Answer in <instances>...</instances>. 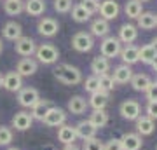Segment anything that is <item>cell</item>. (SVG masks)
I'll use <instances>...</instances> for the list:
<instances>
[{"label":"cell","instance_id":"obj_7","mask_svg":"<svg viewBox=\"0 0 157 150\" xmlns=\"http://www.w3.org/2000/svg\"><path fill=\"white\" fill-rule=\"evenodd\" d=\"M39 100H40V94L35 87H21L17 91V103L25 106V108H32Z\"/></svg>","mask_w":157,"mask_h":150},{"label":"cell","instance_id":"obj_11","mask_svg":"<svg viewBox=\"0 0 157 150\" xmlns=\"http://www.w3.org/2000/svg\"><path fill=\"white\" fill-rule=\"evenodd\" d=\"M119 141H121L122 150H141L143 147V140L138 133H124L119 138Z\"/></svg>","mask_w":157,"mask_h":150},{"label":"cell","instance_id":"obj_38","mask_svg":"<svg viewBox=\"0 0 157 150\" xmlns=\"http://www.w3.org/2000/svg\"><path fill=\"white\" fill-rule=\"evenodd\" d=\"M72 0H54V11L59 12V14H65V12L72 11Z\"/></svg>","mask_w":157,"mask_h":150},{"label":"cell","instance_id":"obj_4","mask_svg":"<svg viewBox=\"0 0 157 150\" xmlns=\"http://www.w3.org/2000/svg\"><path fill=\"white\" fill-rule=\"evenodd\" d=\"M72 47L77 52H89L94 47V37L89 32H77L72 37Z\"/></svg>","mask_w":157,"mask_h":150},{"label":"cell","instance_id":"obj_20","mask_svg":"<svg viewBox=\"0 0 157 150\" xmlns=\"http://www.w3.org/2000/svg\"><path fill=\"white\" fill-rule=\"evenodd\" d=\"M154 131H155V122L152 121L150 117L140 115L136 119V133L140 136H150Z\"/></svg>","mask_w":157,"mask_h":150},{"label":"cell","instance_id":"obj_43","mask_svg":"<svg viewBox=\"0 0 157 150\" xmlns=\"http://www.w3.org/2000/svg\"><path fill=\"white\" fill-rule=\"evenodd\" d=\"M103 150H122V147H121V141L117 138H112L107 143H103Z\"/></svg>","mask_w":157,"mask_h":150},{"label":"cell","instance_id":"obj_34","mask_svg":"<svg viewBox=\"0 0 157 150\" xmlns=\"http://www.w3.org/2000/svg\"><path fill=\"white\" fill-rule=\"evenodd\" d=\"M154 58H155V52H154L150 44L140 47V51H138V61L145 63V65H150V63L154 61Z\"/></svg>","mask_w":157,"mask_h":150},{"label":"cell","instance_id":"obj_12","mask_svg":"<svg viewBox=\"0 0 157 150\" xmlns=\"http://www.w3.org/2000/svg\"><path fill=\"white\" fill-rule=\"evenodd\" d=\"M119 40L121 44H133L136 39H138V28L136 25H131V23H124L122 26L119 28Z\"/></svg>","mask_w":157,"mask_h":150},{"label":"cell","instance_id":"obj_23","mask_svg":"<svg viewBox=\"0 0 157 150\" xmlns=\"http://www.w3.org/2000/svg\"><path fill=\"white\" fill-rule=\"evenodd\" d=\"M87 101H86V98H82V96H72L70 100H68V112L72 113V115H82L86 110H87Z\"/></svg>","mask_w":157,"mask_h":150},{"label":"cell","instance_id":"obj_19","mask_svg":"<svg viewBox=\"0 0 157 150\" xmlns=\"http://www.w3.org/2000/svg\"><path fill=\"white\" fill-rule=\"evenodd\" d=\"M58 141L63 145H70L77 141V134H75V128L70 124H61L58 128Z\"/></svg>","mask_w":157,"mask_h":150},{"label":"cell","instance_id":"obj_17","mask_svg":"<svg viewBox=\"0 0 157 150\" xmlns=\"http://www.w3.org/2000/svg\"><path fill=\"white\" fill-rule=\"evenodd\" d=\"M2 87H6L9 93H17L23 87V77L17 72H9L4 75V84Z\"/></svg>","mask_w":157,"mask_h":150},{"label":"cell","instance_id":"obj_37","mask_svg":"<svg viewBox=\"0 0 157 150\" xmlns=\"http://www.w3.org/2000/svg\"><path fill=\"white\" fill-rule=\"evenodd\" d=\"M84 89L87 91V93H96V91H100L98 77H96V75H89V77L86 79V82H84Z\"/></svg>","mask_w":157,"mask_h":150},{"label":"cell","instance_id":"obj_6","mask_svg":"<svg viewBox=\"0 0 157 150\" xmlns=\"http://www.w3.org/2000/svg\"><path fill=\"white\" fill-rule=\"evenodd\" d=\"M119 113L126 121H136L141 115V105L136 100H124L119 106Z\"/></svg>","mask_w":157,"mask_h":150},{"label":"cell","instance_id":"obj_46","mask_svg":"<svg viewBox=\"0 0 157 150\" xmlns=\"http://www.w3.org/2000/svg\"><path fill=\"white\" fill-rule=\"evenodd\" d=\"M150 65H152V68H154V72L157 73V54H155V58H154V61H152Z\"/></svg>","mask_w":157,"mask_h":150},{"label":"cell","instance_id":"obj_32","mask_svg":"<svg viewBox=\"0 0 157 150\" xmlns=\"http://www.w3.org/2000/svg\"><path fill=\"white\" fill-rule=\"evenodd\" d=\"M87 121H89L96 129H101V128H105V126L108 124V113H107V110H94L89 115Z\"/></svg>","mask_w":157,"mask_h":150},{"label":"cell","instance_id":"obj_33","mask_svg":"<svg viewBox=\"0 0 157 150\" xmlns=\"http://www.w3.org/2000/svg\"><path fill=\"white\" fill-rule=\"evenodd\" d=\"M72 19L75 23H86V21H89L91 19V14L86 11L80 4H77V6L72 7Z\"/></svg>","mask_w":157,"mask_h":150},{"label":"cell","instance_id":"obj_35","mask_svg":"<svg viewBox=\"0 0 157 150\" xmlns=\"http://www.w3.org/2000/svg\"><path fill=\"white\" fill-rule=\"evenodd\" d=\"M14 140V133L9 126H0V147H9Z\"/></svg>","mask_w":157,"mask_h":150},{"label":"cell","instance_id":"obj_44","mask_svg":"<svg viewBox=\"0 0 157 150\" xmlns=\"http://www.w3.org/2000/svg\"><path fill=\"white\" fill-rule=\"evenodd\" d=\"M61 150H80V147L77 143H70V145H63Z\"/></svg>","mask_w":157,"mask_h":150},{"label":"cell","instance_id":"obj_36","mask_svg":"<svg viewBox=\"0 0 157 150\" xmlns=\"http://www.w3.org/2000/svg\"><path fill=\"white\" fill-rule=\"evenodd\" d=\"M98 82H100V89H101V91H107V93L113 91V87H115V82H113V79H112L110 73L100 75V77H98Z\"/></svg>","mask_w":157,"mask_h":150},{"label":"cell","instance_id":"obj_41","mask_svg":"<svg viewBox=\"0 0 157 150\" xmlns=\"http://www.w3.org/2000/svg\"><path fill=\"white\" fill-rule=\"evenodd\" d=\"M145 112H147V117H150L152 121L157 119V101H148L145 106Z\"/></svg>","mask_w":157,"mask_h":150},{"label":"cell","instance_id":"obj_5","mask_svg":"<svg viewBox=\"0 0 157 150\" xmlns=\"http://www.w3.org/2000/svg\"><path fill=\"white\" fill-rule=\"evenodd\" d=\"M67 112L59 108V106H51L49 110L45 112L44 119H42V122L45 126H49V128H59L61 124H67Z\"/></svg>","mask_w":157,"mask_h":150},{"label":"cell","instance_id":"obj_22","mask_svg":"<svg viewBox=\"0 0 157 150\" xmlns=\"http://www.w3.org/2000/svg\"><path fill=\"white\" fill-rule=\"evenodd\" d=\"M136 28H141V30H154L157 26V14L152 11H145L141 12L140 16L136 17Z\"/></svg>","mask_w":157,"mask_h":150},{"label":"cell","instance_id":"obj_1","mask_svg":"<svg viewBox=\"0 0 157 150\" xmlns=\"http://www.w3.org/2000/svg\"><path fill=\"white\" fill-rule=\"evenodd\" d=\"M54 77L65 86H77L82 82V72L77 67H73L70 63H59L52 70Z\"/></svg>","mask_w":157,"mask_h":150},{"label":"cell","instance_id":"obj_48","mask_svg":"<svg viewBox=\"0 0 157 150\" xmlns=\"http://www.w3.org/2000/svg\"><path fill=\"white\" fill-rule=\"evenodd\" d=\"M2 51H4V44H2V39H0V54H2Z\"/></svg>","mask_w":157,"mask_h":150},{"label":"cell","instance_id":"obj_24","mask_svg":"<svg viewBox=\"0 0 157 150\" xmlns=\"http://www.w3.org/2000/svg\"><path fill=\"white\" fill-rule=\"evenodd\" d=\"M131 77H133V70L128 65H119V67L113 68L112 79L115 84H128L131 80Z\"/></svg>","mask_w":157,"mask_h":150},{"label":"cell","instance_id":"obj_10","mask_svg":"<svg viewBox=\"0 0 157 150\" xmlns=\"http://www.w3.org/2000/svg\"><path fill=\"white\" fill-rule=\"evenodd\" d=\"M100 12L101 19H105V21H112L115 17L119 16V12H121V6H119L115 0H103L100 4Z\"/></svg>","mask_w":157,"mask_h":150},{"label":"cell","instance_id":"obj_9","mask_svg":"<svg viewBox=\"0 0 157 150\" xmlns=\"http://www.w3.org/2000/svg\"><path fill=\"white\" fill-rule=\"evenodd\" d=\"M58 30H59V25H58V21L54 19V17L45 16L37 23V32H39L42 37H47V39L54 37V35L58 33Z\"/></svg>","mask_w":157,"mask_h":150},{"label":"cell","instance_id":"obj_28","mask_svg":"<svg viewBox=\"0 0 157 150\" xmlns=\"http://www.w3.org/2000/svg\"><path fill=\"white\" fill-rule=\"evenodd\" d=\"M25 12L28 16H42L45 12L44 0H26L25 2Z\"/></svg>","mask_w":157,"mask_h":150},{"label":"cell","instance_id":"obj_21","mask_svg":"<svg viewBox=\"0 0 157 150\" xmlns=\"http://www.w3.org/2000/svg\"><path fill=\"white\" fill-rule=\"evenodd\" d=\"M2 35H4V39L16 42L19 37H23V26L16 21H9V23L4 25V28H2Z\"/></svg>","mask_w":157,"mask_h":150},{"label":"cell","instance_id":"obj_40","mask_svg":"<svg viewBox=\"0 0 157 150\" xmlns=\"http://www.w3.org/2000/svg\"><path fill=\"white\" fill-rule=\"evenodd\" d=\"M100 4H101L100 0H82V2H80V6L84 7L89 14H96L98 9H100Z\"/></svg>","mask_w":157,"mask_h":150},{"label":"cell","instance_id":"obj_47","mask_svg":"<svg viewBox=\"0 0 157 150\" xmlns=\"http://www.w3.org/2000/svg\"><path fill=\"white\" fill-rule=\"evenodd\" d=\"M2 84H4V73H0V87H2Z\"/></svg>","mask_w":157,"mask_h":150},{"label":"cell","instance_id":"obj_13","mask_svg":"<svg viewBox=\"0 0 157 150\" xmlns=\"http://www.w3.org/2000/svg\"><path fill=\"white\" fill-rule=\"evenodd\" d=\"M110 103V93L107 91H96V93H91V98L87 101V105L93 106L94 110H105L107 105Z\"/></svg>","mask_w":157,"mask_h":150},{"label":"cell","instance_id":"obj_25","mask_svg":"<svg viewBox=\"0 0 157 150\" xmlns=\"http://www.w3.org/2000/svg\"><path fill=\"white\" fill-rule=\"evenodd\" d=\"M89 30H91L89 33L93 35V37H107L108 32H110V25H108V21H105V19L96 17V19L91 21Z\"/></svg>","mask_w":157,"mask_h":150},{"label":"cell","instance_id":"obj_15","mask_svg":"<svg viewBox=\"0 0 157 150\" xmlns=\"http://www.w3.org/2000/svg\"><path fill=\"white\" fill-rule=\"evenodd\" d=\"M37 68H39V63L35 61L33 58H21L16 65V72L21 77H30L37 72Z\"/></svg>","mask_w":157,"mask_h":150},{"label":"cell","instance_id":"obj_30","mask_svg":"<svg viewBox=\"0 0 157 150\" xmlns=\"http://www.w3.org/2000/svg\"><path fill=\"white\" fill-rule=\"evenodd\" d=\"M141 12H143V6H141V2H138V0H128L124 4V14L129 19H136Z\"/></svg>","mask_w":157,"mask_h":150},{"label":"cell","instance_id":"obj_49","mask_svg":"<svg viewBox=\"0 0 157 150\" xmlns=\"http://www.w3.org/2000/svg\"><path fill=\"white\" fill-rule=\"evenodd\" d=\"M7 150H19V148H17V147H9Z\"/></svg>","mask_w":157,"mask_h":150},{"label":"cell","instance_id":"obj_50","mask_svg":"<svg viewBox=\"0 0 157 150\" xmlns=\"http://www.w3.org/2000/svg\"><path fill=\"white\" fill-rule=\"evenodd\" d=\"M138 2H141V4H143V2H150V0H138Z\"/></svg>","mask_w":157,"mask_h":150},{"label":"cell","instance_id":"obj_45","mask_svg":"<svg viewBox=\"0 0 157 150\" xmlns=\"http://www.w3.org/2000/svg\"><path fill=\"white\" fill-rule=\"evenodd\" d=\"M150 45H152V49H154V52L157 54V37H155V39H154V40L150 42Z\"/></svg>","mask_w":157,"mask_h":150},{"label":"cell","instance_id":"obj_8","mask_svg":"<svg viewBox=\"0 0 157 150\" xmlns=\"http://www.w3.org/2000/svg\"><path fill=\"white\" fill-rule=\"evenodd\" d=\"M35 49H37V44H35V40L32 37H19L16 40V44H14V51H16L19 56L23 58H32L35 54Z\"/></svg>","mask_w":157,"mask_h":150},{"label":"cell","instance_id":"obj_42","mask_svg":"<svg viewBox=\"0 0 157 150\" xmlns=\"http://www.w3.org/2000/svg\"><path fill=\"white\" fill-rule=\"evenodd\" d=\"M147 94V100L148 101H157V82H152L150 87L145 91Z\"/></svg>","mask_w":157,"mask_h":150},{"label":"cell","instance_id":"obj_14","mask_svg":"<svg viewBox=\"0 0 157 150\" xmlns=\"http://www.w3.org/2000/svg\"><path fill=\"white\" fill-rule=\"evenodd\" d=\"M32 124H33V119L30 115V112L21 110L12 117V128L16 129V131H28L32 128Z\"/></svg>","mask_w":157,"mask_h":150},{"label":"cell","instance_id":"obj_29","mask_svg":"<svg viewBox=\"0 0 157 150\" xmlns=\"http://www.w3.org/2000/svg\"><path fill=\"white\" fill-rule=\"evenodd\" d=\"M51 106H52V105H51L49 100H39L33 106H32V113H30V115H32V119H33V121H40V122H42L45 112L49 110Z\"/></svg>","mask_w":157,"mask_h":150},{"label":"cell","instance_id":"obj_27","mask_svg":"<svg viewBox=\"0 0 157 150\" xmlns=\"http://www.w3.org/2000/svg\"><path fill=\"white\" fill-rule=\"evenodd\" d=\"M91 72L96 77L108 73L110 72V60L103 58V56H96L94 60H93V63H91Z\"/></svg>","mask_w":157,"mask_h":150},{"label":"cell","instance_id":"obj_2","mask_svg":"<svg viewBox=\"0 0 157 150\" xmlns=\"http://www.w3.org/2000/svg\"><path fill=\"white\" fill-rule=\"evenodd\" d=\"M35 56L37 61L42 65H54L59 60V51L54 44H40L35 49Z\"/></svg>","mask_w":157,"mask_h":150},{"label":"cell","instance_id":"obj_16","mask_svg":"<svg viewBox=\"0 0 157 150\" xmlns=\"http://www.w3.org/2000/svg\"><path fill=\"white\" fill-rule=\"evenodd\" d=\"M138 51H140V47H136V45H133V44L124 45L122 49H121V52H119L121 60H122V65L131 67V65L138 63Z\"/></svg>","mask_w":157,"mask_h":150},{"label":"cell","instance_id":"obj_18","mask_svg":"<svg viewBox=\"0 0 157 150\" xmlns=\"http://www.w3.org/2000/svg\"><path fill=\"white\" fill-rule=\"evenodd\" d=\"M75 128V134H77V138L80 140H89V138H94L96 133H98V129L93 126V124L86 119V121H80L77 122V126H73Z\"/></svg>","mask_w":157,"mask_h":150},{"label":"cell","instance_id":"obj_31","mask_svg":"<svg viewBox=\"0 0 157 150\" xmlns=\"http://www.w3.org/2000/svg\"><path fill=\"white\" fill-rule=\"evenodd\" d=\"M4 11L9 16H19L25 11V2L23 0H4Z\"/></svg>","mask_w":157,"mask_h":150},{"label":"cell","instance_id":"obj_39","mask_svg":"<svg viewBox=\"0 0 157 150\" xmlns=\"http://www.w3.org/2000/svg\"><path fill=\"white\" fill-rule=\"evenodd\" d=\"M80 150H103V141L96 138H89V140H84V145Z\"/></svg>","mask_w":157,"mask_h":150},{"label":"cell","instance_id":"obj_51","mask_svg":"<svg viewBox=\"0 0 157 150\" xmlns=\"http://www.w3.org/2000/svg\"><path fill=\"white\" fill-rule=\"evenodd\" d=\"M155 150H157V145H155Z\"/></svg>","mask_w":157,"mask_h":150},{"label":"cell","instance_id":"obj_26","mask_svg":"<svg viewBox=\"0 0 157 150\" xmlns=\"http://www.w3.org/2000/svg\"><path fill=\"white\" fill-rule=\"evenodd\" d=\"M129 82H131V86H133L135 91H138V93H145L147 89L150 87L152 79L148 77V75H145V73H133V77H131Z\"/></svg>","mask_w":157,"mask_h":150},{"label":"cell","instance_id":"obj_3","mask_svg":"<svg viewBox=\"0 0 157 150\" xmlns=\"http://www.w3.org/2000/svg\"><path fill=\"white\" fill-rule=\"evenodd\" d=\"M121 49H122V44H121V40H119L117 37H113V35H107L100 44V52H101V56L107 58V60L117 58Z\"/></svg>","mask_w":157,"mask_h":150}]
</instances>
